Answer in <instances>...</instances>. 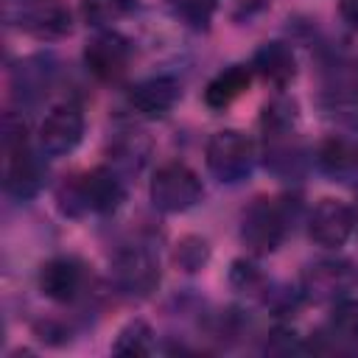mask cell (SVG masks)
I'll list each match as a JSON object with an SVG mask.
<instances>
[{
  "mask_svg": "<svg viewBox=\"0 0 358 358\" xmlns=\"http://www.w3.org/2000/svg\"><path fill=\"white\" fill-rule=\"evenodd\" d=\"M0 143H3V190L20 201L34 199L45 185V165H42L45 154L31 145L28 126L17 112L3 115Z\"/></svg>",
  "mask_w": 358,
  "mask_h": 358,
  "instance_id": "cell-1",
  "label": "cell"
},
{
  "mask_svg": "<svg viewBox=\"0 0 358 358\" xmlns=\"http://www.w3.org/2000/svg\"><path fill=\"white\" fill-rule=\"evenodd\" d=\"M126 201V182L123 173L112 165H101L92 171H84L78 176H70L56 190V204L64 215L81 218V215H112Z\"/></svg>",
  "mask_w": 358,
  "mask_h": 358,
  "instance_id": "cell-2",
  "label": "cell"
},
{
  "mask_svg": "<svg viewBox=\"0 0 358 358\" xmlns=\"http://www.w3.org/2000/svg\"><path fill=\"white\" fill-rule=\"evenodd\" d=\"M291 218L294 215L282 199L257 196L241 213V224H238L241 243L246 246L249 255L266 257L282 246L288 227H291Z\"/></svg>",
  "mask_w": 358,
  "mask_h": 358,
  "instance_id": "cell-3",
  "label": "cell"
},
{
  "mask_svg": "<svg viewBox=\"0 0 358 358\" xmlns=\"http://www.w3.org/2000/svg\"><path fill=\"white\" fill-rule=\"evenodd\" d=\"M260 151L255 140L241 129H221L207 140L204 162L213 179L221 185H241L255 173Z\"/></svg>",
  "mask_w": 358,
  "mask_h": 358,
  "instance_id": "cell-4",
  "label": "cell"
},
{
  "mask_svg": "<svg viewBox=\"0 0 358 358\" xmlns=\"http://www.w3.org/2000/svg\"><path fill=\"white\" fill-rule=\"evenodd\" d=\"M0 14L8 28L42 42L62 39L73 31V11L64 0H0Z\"/></svg>",
  "mask_w": 358,
  "mask_h": 358,
  "instance_id": "cell-5",
  "label": "cell"
},
{
  "mask_svg": "<svg viewBox=\"0 0 358 358\" xmlns=\"http://www.w3.org/2000/svg\"><path fill=\"white\" fill-rule=\"evenodd\" d=\"M148 196H151L154 210L165 215H179V213L193 210L201 201L204 187H201L199 173L187 168L185 162H165L154 171Z\"/></svg>",
  "mask_w": 358,
  "mask_h": 358,
  "instance_id": "cell-6",
  "label": "cell"
},
{
  "mask_svg": "<svg viewBox=\"0 0 358 358\" xmlns=\"http://www.w3.org/2000/svg\"><path fill=\"white\" fill-rule=\"evenodd\" d=\"M109 280L117 288V294H123L129 299H145L159 285V260L143 243L120 246L112 255Z\"/></svg>",
  "mask_w": 358,
  "mask_h": 358,
  "instance_id": "cell-7",
  "label": "cell"
},
{
  "mask_svg": "<svg viewBox=\"0 0 358 358\" xmlns=\"http://www.w3.org/2000/svg\"><path fill=\"white\" fill-rule=\"evenodd\" d=\"M358 285V268L350 260H316L310 266H305L302 277H299V294L305 302H319V305H333L344 296H352Z\"/></svg>",
  "mask_w": 358,
  "mask_h": 358,
  "instance_id": "cell-8",
  "label": "cell"
},
{
  "mask_svg": "<svg viewBox=\"0 0 358 358\" xmlns=\"http://www.w3.org/2000/svg\"><path fill=\"white\" fill-rule=\"evenodd\" d=\"M84 112L78 103H56L48 109V115L39 123L36 131V148L48 157V159H59L67 157L78 148V143L84 140Z\"/></svg>",
  "mask_w": 358,
  "mask_h": 358,
  "instance_id": "cell-9",
  "label": "cell"
},
{
  "mask_svg": "<svg viewBox=\"0 0 358 358\" xmlns=\"http://www.w3.org/2000/svg\"><path fill=\"white\" fill-rule=\"evenodd\" d=\"M131 64V42L112 31V28H98L92 39L84 45V67L92 78L103 84H115L126 76Z\"/></svg>",
  "mask_w": 358,
  "mask_h": 358,
  "instance_id": "cell-10",
  "label": "cell"
},
{
  "mask_svg": "<svg viewBox=\"0 0 358 358\" xmlns=\"http://www.w3.org/2000/svg\"><path fill=\"white\" fill-rule=\"evenodd\" d=\"M358 350V299L344 296L333 302L327 322L308 341V352H336Z\"/></svg>",
  "mask_w": 358,
  "mask_h": 358,
  "instance_id": "cell-11",
  "label": "cell"
},
{
  "mask_svg": "<svg viewBox=\"0 0 358 358\" xmlns=\"http://www.w3.org/2000/svg\"><path fill=\"white\" fill-rule=\"evenodd\" d=\"M308 235L322 249H341L352 235V210L338 199H322L308 215Z\"/></svg>",
  "mask_w": 358,
  "mask_h": 358,
  "instance_id": "cell-12",
  "label": "cell"
},
{
  "mask_svg": "<svg viewBox=\"0 0 358 358\" xmlns=\"http://www.w3.org/2000/svg\"><path fill=\"white\" fill-rule=\"evenodd\" d=\"M36 282H39L42 296H48L50 302H59V305L76 302L84 291V282H87L84 263L70 257V255H56V257L42 263Z\"/></svg>",
  "mask_w": 358,
  "mask_h": 358,
  "instance_id": "cell-13",
  "label": "cell"
},
{
  "mask_svg": "<svg viewBox=\"0 0 358 358\" xmlns=\"http://www.w3.org/2000/svg\"><path fill=\"white\" fill-rule=\"evenodd\" d=\"M56 81V62L48 53H31L11 67V90L20 103H36Z\"/></svg>",
  "mask_w": 358,
  "mask_h": 358,
  "instance_id": "cell-14",
  "label": "cell"
},
{
  "mask_svg": "<svg viewBox=\"0 0 358 358\" xmlns=\"http://www.w3.org/2000/svg\"><path fill=\"white\" fill-rule=\"evenodd\" d=\"M182 98V84L173 76H151L129 90V106L143 117H165Z\"/></svg>",
  "mask_w": 358,
  "mask_h": 358,
  "instance_id": "cell-15",
  "label": "cell"
},
{
  "mask_svg": "<svg viewBox=\"0 0 358 358\" xmlns=\"http://www.w3.org/2000/svg\"><path fill=\"white\" fill-rule=\"evenodd\" d=\"M308 151L296 140V131L263 137V165L282 182H296L308 171Z\"/></svg>",
  "mask_w": 358,
  "mask_h": 358,
  "instance_id": "cell-16",
  "label": "cell"
},
{
  "mask_svg": "<svg viewBox=\"0 0 358 358\" xmlns=\"http://www.w3.org/2000/svg\"><path fill=\"white\" fill-rule=\"evenodd\" d=\"M252 70L255 76H260L266 84L277 87V90H285L294 78H296V56L291 50L288 42H280V39H271V42H263L255 56H252Z\"/></svg>",
  "mask_w": 358,
  "mask_h": 358,
  "instance_id": "cell-17",
  "label": "cell"
},
{
  "mask_svg": "<svg viewBox=\"0 0 358 358\" xmlns=\"http://www.w3.org/2000/svg\"><path fill=\"white\" fill-rule=\"evenodd\" d=\"M313 162L333 182H352L358 179V143H350L344 137H327L324 143H319Z\"/></svg>",
  "mask_w": 358,
  "mask_h": 358,
  "instance_id": "cell-18",
  "label": "cell"
},
{
  "mask_svg": "<svg viewBox=\"0 0 358 358\" xmlns=\"http://www.w3.org/2000/svg\"><path fill=\"white\" fill-rule=\"evenodd\" d=\"M252 76H255L252 64H229V67H224L221 73H215L207 81V87H204V103L213 112L227 109L232 101H238L249 90Z\"/></svg>",
  "mask_w": 358,
  "mask_h": 358,
  "instance_id": "cell-19",
  "label": "cell"
},
{
  "mask_svg": "<svg viewBox=\"0 0 358 358\" xmlns=\"http://www.w3.org/2000/svg\"><path fill=\"white\" fill-rule=\"evenodd\" d=\"M148 151H151L148 137H145L143 131H137V129H123V131L112 134V140H109V159H112V168L120 171L123 176L137 173V171L145 165Z\"/></svg>",
  "mask_w": 358,
  "mask_h": 358,
  "instance_id": "cell-20",
  "label": "cell"
},
{
  "mask_svg": "<svg viewBox=\"0 0 358 358\" xmlns=\"http://www.w3.org/2000/svg\"><path fill=\"white\" fill-rule=\"evenodd\" d=\"M151 352H154V330L145 319L126 322L112 341V355H120V358H143Z\"/></svg>",
  "mask_w": 358,
  "mask_h": 358,
  "instance_id": "cell-21",
  "label": "cell"
},
{
  "mask_svg": "<svg viewBox=\"0 0 358 358\" xmlns=\"http://www.w3.org/2000/svg\"><path fill=\"white\" fill-rule=\"evenodd\" d=\"M296 120H299V106H296V101L288 98V95H274V98L263 106V112H260L263 137L296 131Z\"/></svg>",
  "mask_w": 358,
  "mask_h": 358,
  "instance_id": "cell-22",
  "label": "cell"
},
{
  "mask_svg": "<svg viewBox=\"0 0 358 358\" xmlns=\"http://www.w3.org/2000/svg\"><path fill=\"white\" fill-rule=\"evenodd\" d=\"M229 285H232L238 294H243V296L263 299V296L268 294V288H271V280L266 277V271H263L255 260L238 257V260H232V266H229Z\"/></svg>",
  "mask_w": 358,
  "mask_h": 358,
  "instance_id": "cell-23",
  "label": "cell"
},
{
  "mask_svg": "<svg viewBox=\"0 0 358 358\" xmlns=\"http://www.w3.org/2000/svg\"><path fill=\"white\" fill-rule=\"evenodd\" d=\"M137 0H81V17L92 28H112L117 20H123Z\"/></svg>",
  "mask_w": 358,
  "mask_h": 358,
  "instance_id": "cell-24",
  "label": "cell"
},
{
  "mask_svg": "<svg viewBox=\"0 0 358 358\" xmlns=\"http://www.w3.org/2000/svg\"><path fill=\"white\" fill-rule=\"evenodd\" d=\"M210 260V243L201 238V235H185L176 241L173 246V263L187 271V274H196L207 266Z\"/></svg>",
  "mask_w": 358,
  "mask_h": 358,
  "instance_id": "cell-25",
  "label": "cell"
},
{
  "mask_svg": "<svg viewBox=\"0 0 358 358\" xmlns=\"http://www.w3.org/2000/svg\"><path fill=\"white\" fill-rule=\"evenodd\" d=\"M173 17H179L185 25L204 31L213 22V14L218 8V0H168Z\"/></svg>",
  "mask_w": 358,
  "mask_h": 358,
  "instance_id": "cell-26",
  "label": "cell"
},
{
  "mask_svg": "<svg viewBox=\"0 0 358 358\" xmlns=\"http://www.w3.org/2000/svg\"><path fill=\"white\" fill-rule=\"evenodd\" d=\"M338 14L352 31H358V0H338Z\"/></svg>",
  "mask_w": 358,
  "mask_h": 358,
  "instance_id": "cell-27",
  "label": "cell"
},
{
  "mask_svg": "<svg viewBox=\"0 0 358 358\" xmlns=\"http://www.w3.org/2000/svg\"><path fill=\"white\" fill-rule=\"evenodd\" d=\"M352 210V227H355V235H358V196H355V204H350Z\"/></svg>",
  "mask_w": 358,
  "mask_h": 358,
  "instance_id": "cell-28",
  "label": "cell"
}]
</instances>
